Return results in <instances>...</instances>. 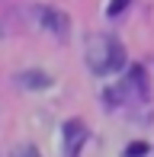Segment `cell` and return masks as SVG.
<instances>
[{"mask_svg": "<svg viewBox=\"0 0 154 157\" xmlns=\"http://www.w3.org/2000/svg\"><path fill=\"white\" fill-rule=\"evenodd\" d=\"M144 151H148V147H144V144H132V147H129V157H141Z\"/></svg>", "mask_w": 154, "mask_h": 157, "instance_id": "cell-1", "label": "cell"}, {"mask_svg": "<svg viewBox=\"0 0 154 157\" xmlns=\"http://www.w3.org/2000/svg\"><path fill=\"white\" fill-rule=\"evenodd\" d=\"M125 3H129V0H116V3H113V13H119V10L125 6Z\"/></svg>", "mask_w": 154, "mask_h": 157, "instance_id": "cell-2", "label": "cell"}, {"mask_svg": "<svg viewBox=\"0 0 154 157\" xmlns=\"http://www.w3.org/2000/svg\"><path fill=\"white\" fill-rule=\"evenodd\" d=\"M23 157H36V151H32V147H29V151H23Z\"/></svg>", "mask_w": 154, "mask_h": 157, "instance_id": "cell-3", "label": "cell"}]
</instances>
